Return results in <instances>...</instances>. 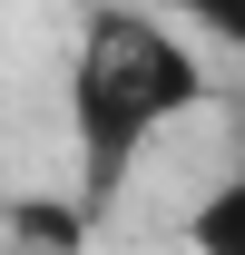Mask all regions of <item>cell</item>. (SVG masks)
Returning a JSON list of instances; mask_svg holds the SVG:
<instances>
[{
	"mask_svg": "<svg viewBox=\"0 0 245 255\" xmlns=\"http://www.w3.org/2000/svg\"><path fill=\"white\" fill-rule=\"evenodd\" d=\"M186 236H196V255H245V167H236V177H216V187L196 196Z\"/></svg>",
	"mask_w": 245,
	"mask_h": 255,
	"instance_id": "obj_2",
	"label": "cell"
},
{
	"mask_svg": "<svg viewBox=\"0 0 245 255\" xmlns=\"http://www.w3.org/2000/svg\"><path fill=\"white\" fill-rule=\"evenodd\" d=\"M177 20H196L216 49H236V59H245V0H177Z\"/></svg>",
	"mask_w": 245,
	"mask_h": 255,
	"instance_id": "obj_3",
	"label": "cell"
},
{
	"mask_svg": "<svg viewBox=\"0 0 245 255\" xmlns=\"http://www.w3.org/2000/svg\"><path fill=\"white\" fill-rule=\"evenodd\" d=\"M206 98V69L147 10H89L69 59V147H79V216H108L127 167Z\"/></svg>",
	"mask_w": 245,
	"mask_h": 255,
	"instance_id": "obj_1",
	"label": "cell"
}]
</instances>
